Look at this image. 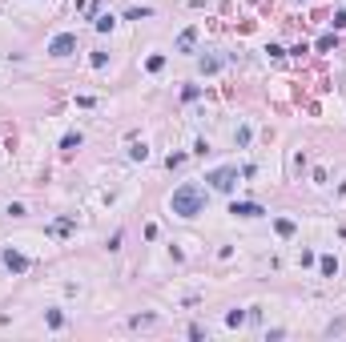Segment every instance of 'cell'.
Instances as JSON below:
<instances>
[{
	"label": "cell",
	"mask_w": 346,
	"mask_h": 342,
	"mask_svg": "<svg viewBox=\"0 0 346 342\" xmlns=\"http://www.w3.org/2000/svg\"><path fill=\"white\" fill-rule=\"evenodd\" d=\"M169 206H173V214H177V218H197V214L205 210V189L189 181V185L173 189V201H169Z\"/></svg>",
	"instance_id": "1"
},
{
	"label": "cell",
	"mask_w": 346,
	"mask_h": 342,
	"mask_svg": "<svg viewBox=\"0 0 346 342\" xmlns=\"http://www.w3.org/2000/svg\"><path fill=\"white\" fill-rule=\"evenodd\" d=\"M205 181H210L214 189H222V193H230V189H233V181H237V169H233V165H222V169H214V173H210Z\"/></svg>",
	"instance_id": "2"
},
{
	"label": "cell",
	"mask_w": 346,
	"mask_h": 342,
	"mask_svg": "<svg viewBox=\"0 0 346 342\" xmlns=\"http://www.w3.org/2000/svg\"><path fill=\"white\" fill-rule=\"evenodd\" d=\"M73 49H77V37H73V32H60V37H53V45H49L53 57H68Z\"/></svg>",
	"instance_id": "3"
},
{
	"label": "cell",
	"mask_w": 346,
	"mask_h": 342,
	"mask_svg": "<svg viewBox=\"0 0 346 342\" xmlns=\"http://www.w3.org/2000/svg\"><path fill=\"white\" fill-rule=\"evenodd\" d=\"M230 214H237V218H262L266 210H262L258 201H233V210H230Z\"/></svg>",
	"instance_id": "4"
},
{
	"label": "cell",
	"mask_w": 346,
	"mask_h": 342,
	"mask_svg": "<svg viewBox=\"0 0 346 342\" xmlns=\"http://www.w3.org/2000/svg\"><path fill=\"white\" fill-rule=\"evenodd\" d=\"M4 266H8V270H16V274H24V270H28V258H24V254H16V250H4Z\"/></svg>",
	"instance_id": "5"
},
{
	"label": "cell",
	"mask_w": 346,
	"mask_h": 342,
	"mask_svg": "<svg viewBox=\"0 0 346 342\" xmlns=\"http://www.w3.org/2000/svg\"><path fill=\"white\" fill-rule=\"evenodd\" d=\"M193 41H197V32H193V28H185V32L177 37V49H181V53H189V49H193Z\"/></svg>",
	"instance_id": "6"
},
{
	"label": "cell",
	"mask_w": 346,
	"mask_h": 342,
	"mask_svg": "<svg viewBox=\"0 0 346 342\" xmlns=\"http://www.w3.org/2000/svg\"><path fill=\"white\" fill-rule=\"evenodd\" d=\"M318 266H322V274H326V278H334V274H338V262H334V258H322Z\"/></svg>",
	"instance_id": "7"
},
{
	"label": "cell",
	"mask_w": 346,
	"mask_h": 342,
	"mask_svg": "<svg viewBox=\"0 0 346 342\" xmlns=\"http://www.w3.org/2000/svg\"><path fill=\"white\" fill-rule=\"evenodd\" d=\"M60 149H81V133H68V137L60 141Z\"/></svg>",
	"instance_id": "8"
},
{
	"label": "cell",
	"mask_w": 346,
	"mask_h": 342,
	"mask_svg": "<svg viewBox=\"0 0 346 342\" xmlns=\"http://www.w3.org/2000/svg\"><path fill=\"white\" fill-rule=\"evenodd\" d=\"M129 326H153V314H133Z\"/></svg>",
	"instance_id": "9"
},
{
	"label": "cell",
	"mask_w": 346,
	"mask_h": 342,
	"mask_svg": "<svg viewBox=\"0 0 346 342\" xmlns=\"http://www.w3.org/2000/svg\"><path fill=\"white\" fill-rule=\"evenodd\" d=\"M226 322H230V326H241V322H246V310H230Z\"/></svg>",
	"instance_id": "10"
},
{
	"label": "cell",
	"mask_w": 346,
	"mask_h": 342,
	"mask_svg": "<svg viewBox=\"0 0 346 342\" xmlns=\"http://www.w3.org/2000/svg\"><path fill=\"white\" fill-rule=\"evenodd\" d=\"M93 24H97V28H101V32H109V28H113L117 20H113V16H97V20H93Z\"/></svg>",
	"instance_id": "11"
},
{
	"label": "cell",
	"mask_w": 346,
	"mask_h": 342,
	"mask_svg": "<svg viewBox=\"0 0 346 342\" xmlns=\"http://www.w3.org/2000/svg\"><path fill=\"white\" fill-rule=\"evenodd\" d=\"M278 233H282V237H290V233H294V222H286V218H278Z\"/></svg>",
	"instance_id": "12"
},
{
	"label": "cell",
	"mask_w": 346,
	"mask_h": 342,
	"mask_svg": "<svg viewBox=\"0 0 346 342\" xmlns=\"http://www.w3.org/2000/svg\"><path fill=\"white\" fill-rule=\"evenodd\" d=\"M49 326H64V314L60 310H49Z\"/></svg>",
	"instance_id": "13"
},
{
	"label": "cell",
	"mask_w": 346,
	"mask_h": 342,
	"mask_svg": "<svg viewBox=\"0 0 346 342\" xmlns=\"http://www.w3.org/2000/svg\"><path fill=\"white\" fill-rule=\"evenodd\" d=\"M334 28H346V12H334Z\"/></svg>",
	"instance_id": "14"
}]
</instances>
